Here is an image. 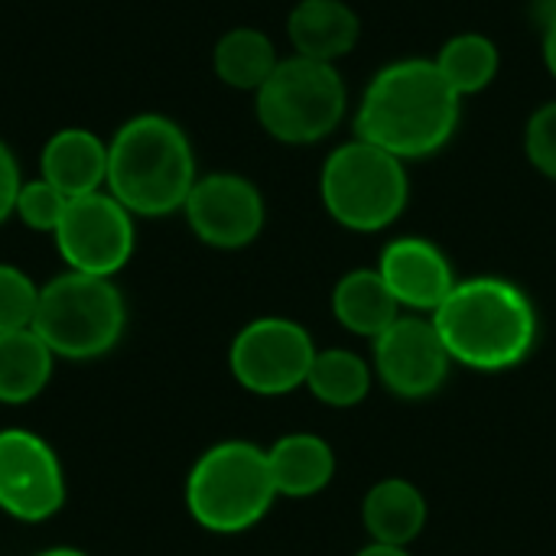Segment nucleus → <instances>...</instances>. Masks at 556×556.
I'll return each instance as SVG.
<instances>
[{
    "label": "nucleus",
    "instance_id": "obj_1",
    "mask_svg": "<svg viewBox=\"0 0 556 556\" xmlns=\"http://www.w3.org/2000/svg\"><path fill=\"white\" fill-rule=\"evenodd\" d=\"M463 98L446 85L433 59H397L365 85L352 127L355 137L414 163L437 156L459 130Z\"/></svg>",
    "mask_w": 556,
    "mask_h": 556
},
{
    "label": "nucleus",
    "instance_id": "obj_2",
    "mask_svg": "<svg viewBox=\"0 0 556 556\" xmlns=\"http://www.w3.org/2000/svg\"><path fill=\"white\" fill-rule=\"evenodd\" d=\"M430 319L453 365L476 371L518 368L534 352L541 329L531 296L492 274L459 280Z\"/></svg>",
    "mask_w": 556,
    "mask_h": 556
},
{
    "label": "nucleus",
    "instance_id": "obj_3",
    "mask_svg": "<svg viewBox=\"0 0 556 556\" xmlns=\"http://www.w3.org/2000/svg\"><path fill=\"white\" fill-rule=\"evenodd\" d=\"M199 179L195 150L186 127L166 114H134L108 137L104 189L134 218H166L182 212Z\"/></svg>",
    "mask_w": 556,
    "mask_h": 556
},
{
    "label": "nucleus",
    "instance_id": "obj_4",
    "mask_svg": "<svg viewBox=\"0 0 556 556\" xmlns=\"http://www.w3.org/2000/svg\"><path fill=\"white\" fill-rule=\"evenodd\" d=\"M319 199L326 215L345 231H384L407 212V163L362 137H352L323 160Z\"/></svg>",
    "mask_w": 556,
    "mask_h": 556
},
{
    "label": "nucleus",
    "instance_id": "obj_5",
    "mask_svg": "<svg viewBox=\"0 0 556 556\" xmlns=\"http://www.w3.org/2000/svg\"><path fill=\"white\" fill-rule=\"evenodd\" d=\"M267 450L248 440H225L205 450L186 479V508L212 534H244L277 502Z\"/></svg>",
    "mask_w": 556,
    "mask_h": 556
},
{
    "label": "nucleus",
    "instance_id": "obj_6",
    "mask_svg": "<svg viewBox=\"0 0 556 556\" xmlns=\"http://www.w3.org/2000/svg\"><path fill=\"white\" fill-rule=\"evenodd\" d=\"M349 114V85L332 62L283 55L254 94L261 130L287 147H313L332 137Z\"/></svg>",
    "mask_w": 556,
    "mask_h": 556
},
{
    "label": "nucleus",
    "instance_id": "obj_7",
    "mask_svg": "<svg viewBox=\"0 0 556 556\" xmlns=\"http://www.w3.org/2000/svg\"><path fill=\"white\" fill-rule=\"evenodd\" d=\"M127 326V306L114 280L65 270L39 287L33 332L55 358L88 362L108 355Z\"/></svg>",
    "mask_w": 556,
    "mask_h": 556
},
{
    "label": "nucleus",
    "instance_id": "obj_8",
    "mask_svg": "<svg viewBox=\"0 0 556 556\" xmlns=\"http://www.w3.org/2000/svg\"><path fill=\"white\" fill-rule=\"evenodd\" d=\"M313 336L306 326L287 316L251 319L228 349V365L235 381L261 397H280L306 388L309 365L316 358Z\"/></svg>",
    "mask_w": 556,
    "mask_h": 556
},
{
    "label": "nucleus",
    "instance_id": "obj_9",
    "mask_svg": "<svg viewBox=\"0 0 556 556\" xmlns=\"http://www.w3.org/2000/svg\"><path fill=\"white\" fill-rule=\"evenodd\" d=\"M52 238L68 270L114 280V274H121L134 257L137 228L134 215L108 189H101L68 199Z\"/></svg>",
    "mask_w": 556,
    "mask_h": 556
},
{
    "label": "nucleus",
    "instance_id": "obj_10",
    "mask_svg": "<svg viewBox=\"0 0 556 556\" xmlns=\"http://www.w3.org/2000/svg\"><path fill=\"white\" fill-rule=\"evenodd\" d=\"M182 215L202 244L215 251H241L261 238L267 202L241 173H205L195 179Z\"/></svg>",
    "mask_w": 556,
    "mask_h": 556
},
{
    "label": "nucleus",
    "instance_id": "obj_11",
    "mask_svg": "<svg viewBox=\"0 0 556 556\" xmlns=\"http://www.w3.org/2000/svg\"><path fill=\"white\" fill-rule=\"evenodd\" d=\"M453 358L433 319L404 313L375 339V375L401 401H427L450 378Z\"/></svg>",
    "mask_w": 556,
    "mask_h": 556
},
{
    "label": "nucleus",
    "instance_id": "obj_12",
    "mask_svg": "<svg viewBox=\"0 0 556 556\" xmlns=\"http://www.w3.org/2000/svg\"><path fill=\"white\" fill-rule=\"evenodd\" d=\"M65 505V476L55 450L26 430L0 433V511L36 525Z\"/></svg>",
    "mask_w": 556,
    "mask_h": 556
},
{
    "label": "nucleus",
    "instance_id": "obj_13",
    "mask_svg": "<svg viewBox=\"0 0 556 556\" xmlns=\"http://www.w3.org/2000/svg\"><path fill=\"white\" fill-rule=\"evenodd\" d=\"M378 274L384 277L401 309H410L417 316L420 313L433 316L459 283L446 251L430 238H417V235H401L388 241L378 257Z\"/></svg>",
    "mask_w": 556,
    "mask_h": 556
},
{
    "label": "nucleus",
    "instance_id": "obj_14",
    "mask_svg": "<svg viewBox=\"0 0 556 556\" xmlns=\"http://www.w3.org/2000/svg\"><path fill=\"white\" fill-rule=\"evenodd\" d=\"M293 55L332 62L352 55L362 39V20L349 0H296L287 13Z\"/></svg>",
    "mask_w": 556,
    "mask_h": 556
},
{
    "label": "nucleus",
    "instance_id": "obj_15",
    "mask_svg": "<svg viewBox=\"0 0 556 556\" xmlns=\"http://www.w3.org/2000/svg\"><path fill=\"white\" fill-rule=\"evenodd\" d=\"M39 176L68 199L101 192L108 182V140L91 127H59L39 150Z\"/></svg>",
    "mask_w": 556,
    "mask_h": 556
},
{
    "label": "nucleus",
    "instance_id": "obj_16",
    "mask_svg": "<svg viewBox=\"0 0 556 556\" xmlns=\"http://www.w3.org/2000/svg\"><path fill=\"white\" fill-rule=\"evenodd\" d=\"M430 518L427 495L401 476L375 482L362 498V525L371 538V544L388 547H410Z\"/></svg>",
    "mask_w": 556,
    "mask_h": 556
},
{
    "label": "nucleus",
    "instance_id": "obj_17",
    "mask_svg": "<svg viewBox=\"0 0 556 556\" xmlns=\"http://www.w3.org/2000/svg\"><path fill=\"white\" fill-rule=\"evenodd\" d=\"M270 479L283 498H313L336 476V453L316 433H287L267 450Z\"/></svg>",
    "mask_w": 556,
    "mask_h": 556
},
{
    "label": "nucleus",
    "instance_id": "obj_18",
    "mask_svg": "<svg viewBox=\"0 0 556 556\" xmlns=\"http://www.w3.org/2000/svg\"><path fill=\"white\" fill-rule=\"evenodd\" d=\"M332 316L352 336L375 342L397 316H404V309L388 290L378 267H355L339 277L332 290Z\"/></svg>",
    "mask_w": 556,
    "mask_h": 556
},
{
    "label": "nucleus",
    "instance_id": "obj_19",
    "mask_svg": "<svg viewBox=\"0 0 556 556\" xmlns=\"http://www.w3.org/2000/svg\"><path fill=\"white\" fill-rule=\"evenodd\" d=\"M280 59L283 55L277 52L270 33L257 26H231L218 36L212 49V72L222 85L257 94V88L274 75Z\"/></svg>",
    "mask_w": 556,
    "mask_h": 556
},
{
    "label": "nucleus",
    "instance_id": "obj_20",
    "mask_svg": "<svg viewBox=\"0 0 556 556\" xmlns=\"http://www.w3.org/2000/svg\"><path fill=\"white\" fill-rule=\"evenodd\" d=\"M55 355L33 329L0 332V404L36 401L52 378Z\"/></svg>",
    "mask_w": 556,
    "mask_h": 556
},
{
    "label": "nucleus",
    "instance_id": "obj_21",
    "mask_svg": "<svg viewBox=\"0 0 556 556\" xmlns=\"http://www.w3.org/2000/svg\"><path fill=\"white\" fill-rule=\"evenodd\" d=\"M433 65L446 78V85L466 101L482 94L502 72V49L492 36L479 29H466L450 36L440 52L433 55Z\"/></svg>",
    "mask_w": 556,
    "mask_h": 556
},
{
    "label": "nucleus",
    "instance_id": "obj_22",
    "mask_svg": "<svg viewBox=\"0 0 556 556\" xmlns=\"http://www.w3.org/2000/svg\"><path fill=\"white\" fill-rule=\"evenodd\" d=\"M375 381V368L352 349H323L316 352L309 375H306V388L309 394L336 410H349L358 407Z\"/></svg>",
    "mask_w": 556,
    "mask_h": 556
},
{
    "label": "nucleus",
    "instance_id": "obj_23",
    "mask_svg": "<svg viewBox=\"0 0 556 556\" xmlns=\"http://www.w3.org/2000/svg\"><path fill=\"white\" fill-rule=\"evenodd\" d=\"M65 205H68V195H62L52 182H46L42 176H36V179H23L13 215L29 231L55 235V228H59V222L65 215Z\"/></svg>",
    "mask_w": 556,
    "mask_h": 556
},
{
    "label": "nucleus",
    "instance_id": "obj_24",
    "mask_svg": "<svg viewBox=\"0 0 556 556\" xmlns=\"http://www.w3.org/2000/svg\"><path fill=\"white\" fill-rule=\"evenodd\" d=\"M39 287L13 264H0V332L33 329Z\"/></svg>",
    "mask_w": 556,
    "mask_h": 556
},
{
    "label": "nucleus",
    "instance_id": "obj_25",
    "mask_svg": "<svg viewBox=\"0 0 556 556\" xmlns=\"http://www.w3.org/2000/svg\"><path fill=\"white\" fill-rule=\"evenodd\" d=\"M525 156H528V163L544 179L556 182V98L538 104L528 114V124H525Z\"/></svg>",
    "mask_w": 556,
    "mask_h": 556
},
{
    "label": "nucleus",
    "instance_id": "obj_26",
    "mask_svg": "<svg viewBox=\"0 0 556 556\" xmlns=\"http://www.w3.org/2000/svg\"><path fill=\"white\" fill-rule=\"evenodd\" d=\"M20 186H23L20 160H16V153L10 150V143L0 140V225H3L7 218H13Z\"/></svg>",
    "mask_w": 556,
    "mask_h": 556
},
{
    "label": "nucleus",
    "instance_id": "obj_27",
    "mask_svg": "<svg viewBox=\"0 0 556 556\" xmlns=\"http://www.w3.org/2000/svg\"><path fill=\"white\" fill-rule=\"evenodd\" d=\"M541 59H544V68L547 75L556 81V7L547 13L544 20V36H541Z\"/></svg>",
    "mask_w": 556,
    "mask_h": 556
},
{
    "label": "nucleus",
    "instance_id": "obj_28",
    "mask_svg": "<svg viewBox=\"0 0 556 556\" xmlns=\"http://www.w3.org/2000/svg\"><path fill=\"white\" fill-rule=\"evenodd\" d=\"M355 556H414L407 547H388V544H368Z\"/></svg>",
    "mask_w": 556,
    "mask_h": 556
},
{
    "label": "nucleus",
    "instance_id": "obj_29",
    "mask_svg": "<svg viewBox=\"0 0 556 556\" xmlns=\"http://www.w3.org/2000/svg\"><path fill=\"white\" fill-rule=\"evenodd\" d=\"M36 556H88L81 554V551H75V547H52V551H42V554Z\"/></svg>",
    "mask_w": 556,
    "mask_h": 556
}]
</instances>
